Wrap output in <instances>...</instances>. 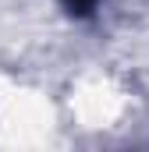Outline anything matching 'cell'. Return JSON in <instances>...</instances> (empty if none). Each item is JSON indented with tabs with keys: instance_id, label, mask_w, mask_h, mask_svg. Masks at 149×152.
<instances>
[{
	"instance_id": "1",
	"label": "cell",
	"mask_w": 149,
	"mask_h": 152,
	"mask_svg": "<svg viewBox=\"0 0 149 152\" xmlns=\"http://www.w3.org/2000/svg\"><path fill=\"white\" fill-rule=\"evenodd\" d=\"M60 4L68 7V14H74V18H89L100 7V0H60Z\"/></svg>"
}]
</instances>
